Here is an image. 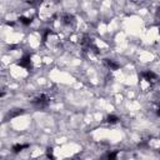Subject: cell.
<instances>
[{
  "label": "cell",
  "instance_id": "cell-10",
  "mask_svg": "<svg viewBox=\"0 0 160 160\" xmlns=\"http://www.w3.org/2000/svg\"><path fill=\"white\" fill-rule=\"evenodd\" d=\"M117 155H118V151H113V153H109V154H108V158H109V159H115Z\"/></svg>",
  "mask_w": 160,
  "mask_h": 160
},
{
  "label": "cell",
  "instance_id": "cell-5",
  "mask_svg": "<svg viewBox=\"0 0 160 160\" xmlns=\"http://www.w3.org/2000/svg\"><path fill=\"white\" fill-rule=\"evenodd\" d=\"M63 21H64V24L70 25V24H73V23H74V16L70 15V14H65L63 16Z\"/></svg>",
  "mask_w": 160,
  "mask_h": 160
},
{
  "label": "cell",
  "instance_id": "cell-1",
  "mask_svg": "<svg viewBox=\"0 0 160 160\" xmlns=\"http://www.w3.org/2000/svg\"><path fill=\"white\" fill-rule=\"evenodd\" d=\"M49 96L47 95V94H41V95H39L38 98H35L31 103H33V105L34 106H37L38 109H41V108H45L48 104H49Z\"/></svg>",
  "mask_w": 160,
  "mask_h": 160
},
{
  "label": "cell",
  "instance_id": "cell-9",
  "mask_svg": "<svg viewBox=\"0 0 160 160\" xmlns=\"http://www.w3.org/2000/svg\"><path fill=\"white\" fill-rule=\"evenodd\" d=\"M47 156L50 158V159H54V154H53V149H51V148H48V150H47Z\"/></svg>",
  "mask_w": 160,
  "mask_h": 160
},
{
  "label": "cell",
  "instance_id": "cell-3",
  "mask_svg": "<svg viewBox=\"0 0 160 160\" xmlns=\"http://www.w3.org/2000/svg\"><path fill=\"white\" fill-rule=\"evenodd\" d=\"M104 63H105V65L109 68L110 70H118V69H119V64H118V63H115L114 60L105 59V60H104Z\"/></svg>",
  "mask_w": 160,
  "mask_h": 160
},
{
  "label": "cell",
  "instance_id": "cell-6",
  "mask_svg": "<svg viewBox=\"0 0 160 160\" xmlns=\"http://www.w3.org/2000/svg\"><path fill=\"white\" fill-rule=\"evenodd\" d=\"M24 113L23 111V109H15L14 111H11V113H9V118L11 119V118H15V117H19V115H21V114Z\"/></svg>",
  "mask_w": 160,
  "mask_h": 160
},
{
  "label": "cell",
  "instance_id": "cell-8",
  "mask_svg": "<svg viewBox=\"0 0 160 160\" xmlns=\"http://www.w3.org/2000/svg\"><path fill=\"white\" fill-rule=\"evenodd\" d=\"M19 20H20V23H23L24 25H30V23H31V18H26V16H20Z\"/></svg>",
  "mask_w": 160,
  "mask_h": 160
},
{
  "label": "cell",
  "instance_id": "cell-11",
  "mask_svg": "<svg viewBox=\"0 0 160 160\" xmlns=\"http://www.w3.org/2000/svg\"><path fill=\"white\" fill-rule=\"evenodd\" d=\"M156 114H158V117H160V105H159V108L156 110Z\"/></svg>",
  "mask_w": 160,
  "mask_h": 160
},
{
  "label": "cell",
  "instance_id": "cell-4",
  "mask_svg": "<svg viewBox=\"0 0 160 160\" xmlns=\"http://www.w3.org/2000/svg\"><path fill=\"white\" fill-rule=\"evenodd\" d=\"M26 148H29L28 144H16V145L13 146V151H14V153H20L21 150L26 149Z\"/></svg>",
  "mask_w": 160,
  "mask_h": 160
},
{
  "label": "cell",
  "instance_id": "cell-7",
  "mask_svg": "<svg viewBox=\"0 0 160 160\" xmlns=\"http://www.w3.org/2000/svg\"><path fill=\"white\" fill-rule=\"evenodd\" d=\"M106 121H108L109 124H115V123L119 121V118H118L117 115H109V117L106 118Z\"/></svg>",
  "mask_w": 160,
  "mask_h": 160
},
{
  "label": "cell",
  "instance_id": "cell-2",
  "mask_svg": "<svg viewBox=\"0 0 160 160\" xmlns=\"http://www.w3.org/2000/svg\"><path fill=\"white\" fill-rule=\"evenodd\" d=\"M18 65L21 66V68H25V69H28V70H30V69H31V56H30L29 54L24 55V56H23V58L19 60Z\"/></svg>",
  "mask_w": 160,
  "mask_h": 160
}]
</instances>
